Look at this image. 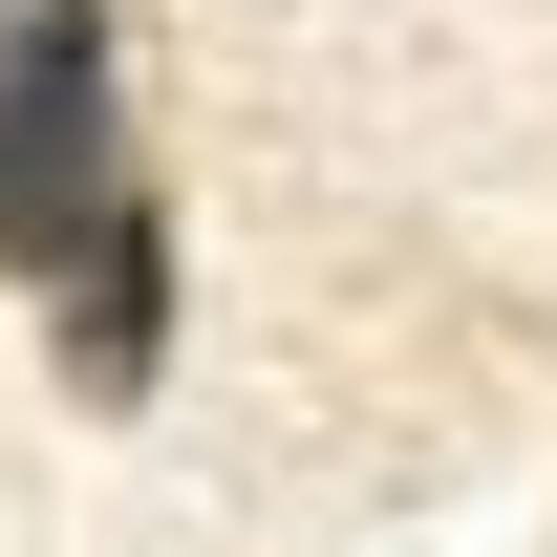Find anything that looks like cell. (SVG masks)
Returning <instances> with one entry per match:
<instances>
[{
	"label": "cell",
	"instance_id": "obj_1",
	"mask_svg": "<svg viewBox=\"0 0 557 557\" xmlns=\"http://www.w3.org/2000/svg\"><path fill=\"white\" fill-rule=\"evenodd\" d=\"M0 278L44 300L86 408H150V364H172V194L129 150L108 0H0Z\"/></svg>",
	"mask_w": 557,
	"mask_h": 557
}]
</instances>
